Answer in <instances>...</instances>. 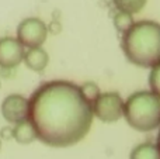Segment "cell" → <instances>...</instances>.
Segmentation results:
<instances>
[{
    "label": "cell",
    "instance_id": "6da1fadb",
    "mask_svg": "<svg viewBox=\"0 0 160 159\" xmlns=\"http://www.w3.org/2000/svg\"><path fill=\"white\" fill-rule=\"evenodd\" d=\"M93 106L80 86L68 80L42 83L28 99L27 120L37 140L53 148L80 142L93 124Z\"/></svg>",
    "mask_w": 160,
    "mask_h": 159
},
{
    "label": "cell",
    "instance_id": "7a4b0ae2",
    "mask_svg": "<svg viewBox=\"0 0 160 159\" xmlns=\"http://www.w3.org/2000/svg\"><path fill=\"white\" fill-rule=\"evenodd\" d=\"M121 48L131 64L153 68L160 64V24L152 20L133 23L122 34Z\"/></svg>",
    "mask_w": 160,
    "mask_h": 159
},
{
    "label": "cell",
    "instance_id": "3957f363",
    "mask_svg": "<svg viewBox=\"0 0 160 159\" xmlns=\"http://www.w3.org/2000/svg\"><path fill=\"white\" fill-rule=\"evenodd\" d=\"M124 117L132 128L148 132L160 127V97L150 90L135 92L124 101Z\"/></svg>",
    "mask_w": 160,
    "mask_h": 159
},
{
    "label": "cell",
    "instance_id": "277c9868",
    "mask_svg": "<svg viewBox=\"0 0 160 159\" xmlns=\"http://www.w3.org/2000/svg\"><path fill=\"white\" fill-rule=\"evenodd\" d=\"M91 106L93 114L104 123H115L124 117V100L117 92L100 93Z\"/></svg>",
    "mask_w": 160,
    "mask_h": 159
},
{
    "label": "cell",
    "instance_id": "5b68a950",
    "mask_svg": "<svg viewBox=\"0 0 160 159\" xmlns=\"http://www.w3.org/2000/svg\"><path fill=\"white\" fill-rule=\"evenodd\" d=\"M48 37L47 24L38 17H27L17 27V39L24 48L42 47Z\"/></svg>",
    "mask_w": 160,
    "mask_h": 159
},
{
    "label": "cell",
    "instance_id": "8992f818",
    "mask_svg": "<svg viewBox=\"0 0 160 159\" xmlns=\"http://www.w3.org/2000/svg\"><path fill=\"white\" fill-rule=\"evenodd\" d=\"M2 115L7 123L17 124L27 120L28 117V99L21 95H8L4 97L0 106Z\"/></svg>",
    "mask_w": 160,
    "mask_h": 159
},
{
    "label": "cell",
    "instance_id": "52a82bcc",
    "mask_svg": "<svg viewBox=\"0 0 160 159\" xmlns=\"http://www.w3.org/2000/svg\"><path fill=\"white\" fill-rule=\"evenodd\" d=\"M25 48L14 37L0 38V66L17 68L22 62Z\"/></svg>",
    "mask_w": 160,
    "mask_h": 159
},
{
    "label": "cell",
    "instance_id": "ba28073f",
    "mask_svg": "<svg viewBox=\"0 0 160 159\" xmlns=\"http://www.w3.org/2000/svg\"><path fill=\"white\" fill-rule=\"evenodd\" d=\"M22 62L25 64V66L28 69L34 70L37 73H42L45 70V68L48 66V64H49V55L42 47L28 48L24 52Z\"/></svg>",
    "mask_w": 160,
    "mask_h": 159
},
{
    "label": "cell",
    "instance_id": "9c48e42d",
    "mask_svg": "<svg viewBox=\"0 0 160 159\" xmlns=\"http://www.w3.org/2000/svg\"><path fill=\"white\" fill-rule=\"evenodd\" d=\"M13 140H16L21 145H28L37 140V134L30 121H20L13 127Z\"/></svg>",
    "mask_w": 160,
    "mask_h": 159
},
{
    "label": "cell",
    "instance_id": "30bf717a",
    "mask_svg": "<svg viewBox=\"0 0 160 159\" xmlns=\"http://www.w3.org/2000/svg\"><path fill=\"white\" fill-rule=\"evenodd\" d=\"M129 159H160V151L155 144L143 142L132 149Z\"/></svg>",
    "mask_w": 160,
    "mask_h": 159
},
{
    "label": "cell",
    "instance_id": "8fae6325",
    "mask_svg": "<svg viewBox=\"0 0 160 159\" xmlns=\"http://www.w3.org/2000/svg\"><path fill=\"white\" fill-rule=\"evenodd\" d=\"M146 2L148 0H112V4L119 11L136 14L146 6Z\"/></svg>",
    "mask_w": 160,
    "mask_h": 159
},
{
    "label": "cell",
    "instance_id": "7c38bea8",
    "mask_svg": "<svg viewBox=\"0 0 160 159\" xmlns=\"http://www.w3.org/2000/svg\"><path fill=\"white\" fill-rule=\"evenodd\" d=\"M112 23H114V27L118 33L124 34L127 30H129V27L133 24V14L129 13H125V11H119L112 17Z\"/></svg>",
    "mask_w": 160,
    "mask_h": 159
},
{
    "label": "cell",
    "instance_id": "4fadbf2b",
    "mask_svg": "<svg viewBox=\"0 0 160 159\" xmlns=\"http://www.w3.org/2000/svg\"><path fill=\"white\" fill-rule=\"evenodd\" d=\"M80 90H82L83 96H84V97L87 99L90 103H93V101L98 97L100 93H101V92H100L98 85L94 83V82H84V83L80 86Z\"/></svg>",
    "mask_w": 160,
    "mask_h": 159
},
{
    "label": "cell",
    "instance_id": "5bb4252c",
    "mask_svg": "<svg viewBox=\"0 0 160 159\" xmlns=\"http://www.w3.org/2000/svg\"><path fill=\"white\" fill-rule=\"evenodd\" d=\"M149 73V86L150 92H153L155 95H158L160 97V64L155 65L153 68H150Z\"/></svg>",
    "mask_w": 160,
    "mask_h": 159
},
{
    "label": "cell",
    "instance_id": "9a60e30c",
    "mask_svg": "<svg viewBox=\"0 0 160 159\" xmlns=\"http://www.w3.org/2000/svg\"><path fill=\"white\" fill-rule=\"evenodd\" d=\"M0 140H4V141H10L13 140V127H3L0 130Z\"/></svg>",
    "mask_w": 160,
    "mask_h": 159
},
{
    "label": "cell",
    "instance_id": "2e32d148",
    "mask_svg": "<svg viewBox=\"0 0 160 159\" xmlns=\"http://www.w3.org/2000/svg\"><path fill=\"white\" fill-rule=\"evenodd\" d=\"M47 28H48V33L56 35V34H59L62 31V24L58 21V20H53V21H51L49 25H47Z\"/></svg>",
    "mask_w": 160,
    "mask_h": 159
},
{
    "label": "cell",
    "instance_id": "e0dca14e",
    "mask_svg": "<svg viewBox=\"0 0 160 159\" xmlns=\"http://www.w3.org/2000/svg\"><path fill=\"white\" fill-rule=\"evenodd\" d=\"M0 76L3 79H11L16 76V68H2L0 66Z\"/></svg>",
    "mask_w": 160,
    "mask_h": 159
},
{
    "label": "cell",
    "instance_id": "ac0fdd59",
    "mask_svg": "<svg viewBox=\"0 0 160 159\" xmlns=\"http://www.w3.org/2000/svg\"><path fill=\"white\" fill-rule=\"evenodd\" d=\"M158 148H159V151H160V132H159V137H158Z\"/></svg>",
    "mask_w": 160,
    "mask_h": 159
},
{
    "label": "cell",
    "instance_id": "d6986e66",
    "mask_svg": "<svg viewBox=\"0 0 160 159\" xmlns=\"http://www.w3.org/2000/svg\"><path fill=\"white\" fill-rule=\"evenodd\" d=\"M0 149H2V140H0Z\"/></svg>",
    "mask_w": 160,
    "mask_h": 159
},
{
    "label": "cell",
    "instance_id": "ffe728a7",
    "mask_svg": "<svg viewBox=\"0 0 160 159\" xmlns=\"http://www.w3.org/2000/svg\"><path fill=\"white\" fill-rule=\"evenodd\" d=\"M0 89H2V82H0Z\"/></svg>",
    "mask_w": 160,
    "mask_h": 159
}]
</instances>
